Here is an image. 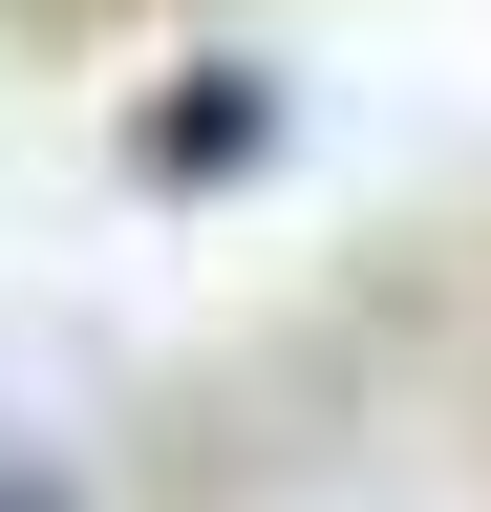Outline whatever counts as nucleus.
Masks as SVG:
<instances>
[{
  "instance_id": "obj_2",
  "label": "nucleus",
  "mask_w": 491,
  "mask_h": 512,
  "mask_svg": "<svg viewBox=\"0 0 491 512\" xmlns=\"http://www.w3.org/2000/svg\"><path fill=\"white\" fill-rule=\"evenodd\" d=\"M0 512H86V491H65V470H0Z\"/></svg>"
},
{
  "instance_id": "obj_1",
  "label": "nucleus",
  "mask_w": 491,
  "mask_h": 512,
  "mask_svg": "<svg viewBox=\"0 0 491 512\" xmlns=\"http://www.w3.org/2000/svg\"><path fill=\"white\" fill-rule=\"evenodd\" d=\"M257 150H278V86H257V64H193V86L129 107V171H150V192H235Z\"/></svg>"
}]
</instances>
